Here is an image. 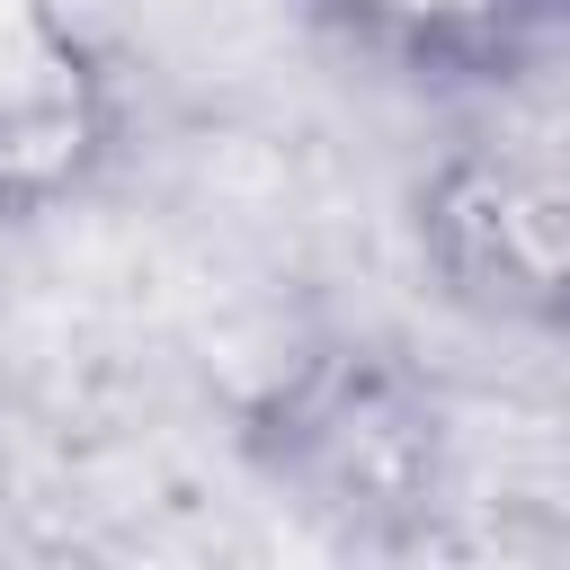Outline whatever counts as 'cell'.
Returning a JSON list of instances; mask_svg holds the SVG:
<instances>
[{
	"label": "cell",
	"instance_id": "obj_1",
	"mask_svg": "<svg viewBox=\"0 0 570 570\" xmlns=\"http://www.w3.org/2000/svg\"><path fill=\"white\" fill-rule=\"evenodd\" d=\"M267 481H285L312 517L401 525L436 490V401L383 347L303 356L249 419Z\"/></svg>",
	"mask_w": 570,
	"mask_h": 570
},
{
	"label": "cell",
	"instance_id": "obj_2",
	"mask_svg": "<svg viewBox=\"0 0 570 570\" xmlns=\"http://www.w3.org/2000/svg\"><path fill=\"white\" fill-rule=\"evenodd\" d=\"M419 258L472 321L570 330V142H472L419 187Z\"/></svg>",
	"mask_w": 570,
	"mask_h": 570
},
{
	"label": "cell",
	"instance_id": "obj_3",
	"mask_svg": "<svg viewBox=\"0 0 570 570\" xmlns=\"http://www.w3.org/2000/svg\"><path fill=\"white\" fill-rule=\"evenodd\" d=\"M321 18L410 71H508L561 27V0H321Z\"/></svg>",
	"mask_w": 570,
	"mask_h": 570
},
{
	"label": "cell",
	"instance_id": "obj_4",
	"mask_svg": "<svg viewBox=\"0 0 570 570\" xmlns=\"http://www.w3.org/2000/svg\"><path fill=\"white\" fill-rule=\"evenodd\" d=\"M561 18H570V0H561Z\"/></svg>",
	"mask_w": 570,
	"mask_h": 570
}]
</instances>
